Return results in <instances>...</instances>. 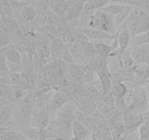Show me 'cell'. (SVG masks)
I'll list each match as a JSON object with an SVG mask.
<instances>
[{
    "instance_id": "1",
    "label": "cell",
    "mask_w": 149,
    "mask_h": 140,
    "mask_svg": "<svg viewBox=\"0 0 149 140\" xmlns=\"http://www.w3.org/2000/svg\"><path fill=\"white\" fill-rule=\"evenodd\" d=\"M88 26L100 29L114 36L117 33L114 16L100 10H96V12L90 16Z\"/></svg>"
},
{
    "instance_id": "2",
    "label": "cell",
    "mask_w": 149,
    "mask_h": 140,
    "mask_svg": "<svg viewBox=\"0 0 149 140\" xmlns=\"http://www.w3.org/2000/svg\"><path fill=\"white\" fill-rule=\"evenodd\" d=\"M49 112L42 108L34 110L30 119V126L36 127L41 131L46 129L50 123Z\"/></svg>"
},
{
    "instance_id": "3",
    "label": "cell",
    "mask_w": 149,
    "mask_h": 140,
    "mask_svg": "<svg viewBox=\"0 0 149 140\" xmlns=\"http://www.w3.org/2000/svg\"><path fill=\"white\" fill-rule=\"evenodd\" d=\"M70 101V96L63 91H58L54 94L47 105V110L51 113L57 112Z\"/></svg>"
},
{
    "instance_id": "4",
    "label": "cell",
    "mask_w": 149,
    "mask_h": 140,
    "mask_svg": "<svg viewBox=\"0 0 149 140\" xmlns=\"http://www.w3.org/2000/svg\"><path fill=\"white\" fill-rule=\"evenodd\" d=\"M10 103L1 104V128L15 129L13 107Z\"/></svg>"
},
{
    "instance_id": "5",
    "label": "cell",
    "mask_w": 149,
    "mask_h": 140,
    "mask_svg": "<svg viewBox=\"0 0 149 140\" xmlns=\"http://www.w3.org/2000/svg\"><path fill=\"white\" fill-rule=\"evenodd\" d=\"M81 34H84L87 39H92L95 41H103V40H111L115 38L114 35L107 33L100 29H96L93 27L84 28L81 30Z\"/></svg>"
},
{
    "instance_id": "6",
    "label": "cell",
    "mask_w": 149,
    "mask_h": 140,
    "mask_svg": "<svg viewBox=\"0 0 149 140\" xmlns=\"http://www.w3.org/2000/svg\"><path fill=\"white\" fill-rule=\"evenodd\" d=\"M131 55L137 64L149 65V45L132 46Z\"/></svg>"
},
{
    "instance_id": "7",
    "label": "cell",
    "mask_w": 149,
    "mask_h": 140,
    "mask_svg": "<svg viewBox=\"0 0 149 140\" xmlns=\"http://www.w3.org/2000/svg\"><path fill=\"white\" fill-rule=\"evenodd\" d=\"M86 0H68V4L64 18L68 20L76 18L84 10Z\"/></svg>"
},
{
    "instance_id": "8",
    "label": "cell",
    "mask_w": 149,
    "mask_h": 140,
    "mask_svg": "<svg viewBox=\"0 0 149 140\" xmlns=\"http://www.w3.org/2000/svg\"><path fill=\"white\" fill-rule=\"evenodd\" d=\"M71 134L77 139L84 140L90 136L91 131L82 123L75 119L71 125Z\"/></svg>"
},
{
    "instance_id": "9",
    "label": "cell",
    "mask_w": 149,
    "mask_h": 140,
    "mask_svg": "<svg viewBox=\"0 0 149 140\" xmlns=\"http://www.w3.org/2000/svg\"><path fill=\"white\" fill-rule=\"evenodd\" d=\"M76 104L79 108V111H81V112H84V113L87 114L90 116H92V115L93 116V115H95L97 109H96L94 101L92 100V99L79 96L78 99H77Z\"/></svg>"
},
{
    "instance_id": "10",
    "label": "cell",
    "mask_w": 149,
    "mask_h": 140,
    "mask_svg": "<svg viewBox=\"0 0 149 140\" xmlns=\"http://www.w3.org/2000/svg\"><path fill=\"white\" fill-rule=\"evenodd\" d=\"M0 140H29L21 131L13 128H1Z\"/></svg>"
},
{
    "instance_id": "11",
    "label": "cell",
    "mask_w": 149,
    "mask_h": 140,
    "mask_svg": "<svg viewBox=\"0 0 149 140\" xmlns=\"http://www.w3.org/2000/svg\"><path fill=\"white\" fill-rule=\"evenodd\" d=\"M1 52L4 54L7 61H10V62L17 63L19 64H23L21 55L16 47L12 45H9L6 48L1 49Z\"/></svg>"
},
{
    "instance_id": "12",
    "label": "cell",
    "mask_w": 149,
    "mask_h": 140,
    "mask_svg": "<svg viewBox=\"0 0 149 140\" xmlns=\"http://www.w3.org/2000/svg\"><path fill=\"white\" fill-rule=\"evenodd\" d=\"M77 94L83 97L88 98L93 101L97 100L100 97L99 91L95 86L90 84H85L78 88Z\"/></svg>"
},
{
    "instance_id": "13",
    "label": "cell",
    "mask_w": 149,
    "mask_h": 140,
    "mask_svg": "<svg viewBox=\"0 0 149 140\" xmlns=\"http://www.w3.org/2000/svg\"><path fill=\"white\" fill-rule=\"evenodd\" d=\"M131 39L132 36L127 28H122L117 32L116 39H117L118 47L121 50H125L128 48L131 42Z\"/></svg>"
},
{
    "instance_id": "14",
    "label": "cell",
    "mask_w": 149,
    "mask_h": 140,
    "mask_svg": "<svg viewBox=\"0 0 149 140\" xmlns=\"http://www.w3.org/2000/svg\"><path fill=\"white\" fill-rule=\"evenodd\" d=\"M97 74L98 75L100 85H101L105 93H109L110 92L111 93L112 83L111 80V76L109 74V71H108L107 66L105 69H103V70H101V71H98Z\"/></svg>"
},
{
    "instance_id": "15",
    "label": "cell",
    "mask_w": 149,
    "mask_h": 140,
    "mask_svg": "<svg viewBox=\"0 0 149 140\" xmlns=\"http://www.w3.org/2000/svg\"><path fill=\"white\" fill-rule=\"evenodd\" d=\"M49 6L52 11L58 15L64 17L68 4V0H49Z\"/></svg>"
},
{
    "instance_id": "16",
    "label": "cell",
    "mask_w": 149,
    "mask_h": 140,
    "mask_svg": "<svg viewBox=\"0 0 149 140\" xmlns=\"http://www.w3.org/2000/svg\"><path fill=\"white\" fill-rule=\"evenodd\" d=\"M132 10H133V7L131 5H129L125 10H123L121 13H118L117 15H114V22L116 29H117V32L119 29H122V26H124V24L127 21L128 18H129L130 15Z\"/></svg>"
},
{
    "instance_id": "17",
    "label": "cell",
    "mask_w": 149,
    "mask_h": 140,
    "mask_svg": "<svg viewBox=\"0 0 149 140\" xmlns=\"http://www.w3.org/2000/svg\"><path fill=\"white\" fill-rule=\"evenodd\" d=\"M106 58L97 55L95 53L92 55L91 61H90V66H91L92 70L97 73L98 71H101L103 69L107 66L106 65Z\"/></svg>"
},
{
    "instance_id": "18",
    "label": "cell",
    "mask_w": 149,
    "mask_h": 140,
    "mask_svg": "<svg viewBox=\"0 0 149 140\" xmlns=\"http://www.w3.org/2000/svg\"><path fill=\"white\" fill-rule=\"evenodd\" d=\"M12 89H13V85L8 84V83H1V88H0L1 104L11 103Z\"/></svg>"
},
{
    "instance_id": "19",
    "label": "cell",
    "mask_w": 149,
    "mask_h": 140,
    "mask_svg": "<svg viewBox=\"0 0 149 140\" xmlns=\"http://www.w3.org/2000/svg\"><path fill=\"white\" fill-rule=\"evenodd\" d=\"M109 1L110 0H86L84 10L87 12L97 10L104 7Z\"/></svg>"
},
{
    "instance_id": "20",
    "label": "cell",
    "mask_w": 149,
    "mask_h": 140,
    "mask_svg": "<svg viewBox=\"0 0 149 140\" xmlns=\"http://www.w3.org/2000/svg\"><path fill=\"white\" fill-rule=\"evenodd\" d=\"M128 6H129L128 4H118V3H116V4H111L107 6H104V7L99 9V10L106 12V13L114 16L116 15H117L118 13H121L122 11L125 10Z\"/></svg>"
},
{
    "instance_id": "21",
    "label": "cell",
    "mask_w": 149,
    "mask_h": 140,
    "mask_svg": "<svg viewBox=\"0 0 149 140\" xmlns=\"http://www.w3.org/2000/svg\"><path fill=\"white\" fill-rule=\"evenodd\" d=\"M21 131L29 140H40L42 131L36 127L29 126Z\"/></svg>"
},
{
    "instance_id": "22",
    "label": "cell",
    "mask_w": 149,
    "mask_h": 140,
    "mask_svg": "<svg viewBox=\"0 0 149 140\" xmlns=\"http://www.w3.org/2000/svg\"><path fill=\"white\" fill-rule=\"evenodd\" d=\"M130 44L132 46L149 45V31L132 37Z\"/></svg>"
},
{
    "instance_id": "23",
    "label": "cell",
    "mask_w": 149,
    "mask_h": 140,
    "mask_svg": "<svg viewBox=\"0 0 149 140\" xmlns=\"http://www.w3.org/2000/svg\"><path fill=\"white\" fill-rule=\"evenodd\" d=\"M94 48L95 53L100 55V56L104 57V58H107L111 53L112 50H113L111 46H109V45L102 43V42H97V43L95 44Z\"/></svg>"
},
{
    "instance_id": "24",
    "label": "cell",
    "mask_w": 149,
    "mask_h": 140,
    "mask_svg": "<svg viewBox=\"0 0 149 140\" xmlns=\"http://www.w3.org/2000/svg\"><path fill=\"white\" fill-rule=\"evenodd\" d=\"M127 88L122 83H116L112 86L111 93L116 99H122L127 93Z\"/></svg>"
},
{
    "instance_id": "25",
    "label": "cell",
    "mask_w": 149,
    "mask_h": 140,
    "mask_svg": "<svg viewBox=\"0 0 149 140\" xmlns=\"http://www.w3.org/2000/svg\"><path fill=\"white\" fill-rule=\"evenodd\" d=\"M7 67L10 70V73H22L23 71V64H19L17 63L10 62L7 61Z\"/></svg>"
},
{
    "instance_id": "26",
    "label": "cell",
    "mask_w": 149,
    "mask_h": 140,
    "mask_svg": "<svg viewBox=\"0 0 149 140\" xmlns=\"http://www.w3.org/2000/svg\"><path fill=\"white\" fill-rule=\"evenodd\" d=\"M36 15V11L32 7H26L22 12V16L26 20H31Z\"/></svg>"
},
{
    "instance_id": "27",
    "label": "cell",
    "mask_w": 149,
    "mask_h": 140,
    "mask_svg": "<svg viewBox=\"0 0 149 140\" xmlns=\"http://www.w3.org/2000/svg\"><path fill=\"white\" fill-rule=\"evenodd\" d=\"M10 43V35L6 32L1 30V49L8 46Z\"/></svg>"
},
{
    "instance_id": "28",
    "label": "cell",
    "mask_w": 149,
    "mask_h": 140,
    "mask_svg": "<svg viewBox=\"0 0 149 140\" xmlns=\"http://www.w3.org/2000/svg\"><path fill=\"white\" fill-rule=\"evenodd\" d=\"M21 77V73H10V83L13 85H17Z\"/></svg>"
},
{
    "instance_id": "29",
    "label": "cell",
    "mask_w": 149,
    "mask_h": 140,
    "mask_svg": "<svg viewBox=\"0 0 149 140\" xmlns=\"http://www.w3.org/2000/svg\"><path fill=\"white\" fill-rule=\"evenodd\" d=\"M90 140H99V139H98V137L96 136L95 135H93V136H92V138L90 139Z\"/></svg>"
},
{
    "instance_id": "30",
    "label": "cell",
    "mask_w": 149,
    "mask_h": 140,
    "mask_svg": "<svg viewBox=\"0 0 149 140\" xmlns=\"http://www.w3.org/2000/svg\"><path fill=\"white\" fill-rule=\"evenodd\" d=\"M118 1H121V2H125V1H130V0H117Z\"/></svg>"
}]
</instances>
